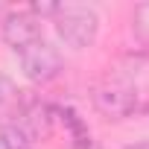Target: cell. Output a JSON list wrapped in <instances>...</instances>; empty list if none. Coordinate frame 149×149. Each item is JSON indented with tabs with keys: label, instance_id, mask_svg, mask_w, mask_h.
<instances>
[{
	"label": "cell",
	"instance_id": "cell-6",
	"mask_svg": "<svg viewBox=\"0 0 149 149\" xmlns=\"http://www.w3.org/2000/svg\"><path fill=\"white\" fill-rule=\"evenodd\" d=\"M0 149H32V137L18 123H0Z\"/></svg>",
	"mask_w": 149,
	"mask_h": 149
},
{
	"label": "cell",
	"instance_id": "cell-1",
	"mask_svg": "<svg viewBox=\"0 0 149 149\" xmlns=\"http://www.w3.org/2000/svg\"><path fill=\"white\" fill-rule=\"evenodd\" d=\"M56 35L73 47V50H85L97 41L100 32V15L91 6H76V3H61L58 12L53 15Z\"/></svg>",
	"mask_w": 149,
	"mask_h": 149
},
{
	"label": "cell",
	"instance_id": "cell-2",
	"mask_svg": "<svg viewBox=\"0 0 149 149\" xmlns=\"http://www.w3.org/2000/svg\"><path fill=\"white\" fill-rule=\"evenodd\" d=\"M91 100H94V108L108 120H123V117L137 111V91L129 82H120V79L100 82L94 88Z\"/></svg>",
	"mask_w": 149,
	"mask_h": 149
},
{
	"label": "cell",
	"instance_id": "cell-7",
	"mask_svg": "<svg viewBox=\"0 0 149 149\" xmlns=\"http://www.w3.org/2000/svg\"><path fill=\"white\" fill-rule=\"evenodd\" d=\"M129 149H149V140H140V143H132Z\"/></svg>",
	"mask_w": 149,
	"mask_h": 149
},
{
	"label": "cell",
	"instance_id": "cell-5",
	"mask_svg": "<svg viewBox=\"0 0 149 149\" xmlns=\"http://www.w3.org/2000/svg\"><path fill=\"white\" fill-rule=\"evenodd\" d=\"M32 94L18 88L9 76H0V123H21Z\"/></svg>",
	"mask_w": 149,
	"mask_h": 149
},
{
	"label": "cell",
	"instance_id": "cell-4",
	"mask_svg": "<svg viewBox=\"0 0 149 149\" xmlns=\"http://www.w3.org/2000/svg\"><path fill=\"white\" fill-rule=\"evenodd\" d=\"M0 35H3V41H6L15 53L24 50L26 44L44 38V35H41V21H38L29 9H15V12H9V15L3 18V24H0Z\"/></svg>",
	"mask_w": 149,
	"mask_h": 149
},
{
	"label": "cell",
	"instance_id": "cell-8",
	"mask_svg": "<svg viewBox=\"0 0 149 149\" xmlns=\"http://www.w3.org/2000/svg\"><path fill=\"white\" fill-rule=\"evenodd\" d=\"M73 149H100V146H94V143H88V146H73Z\"/></svg>",
	"mask_w": 149,
	"mask_h": 149
},
{
	"label": "cell",
	"instance_id": "cell-3",
	"mask_svg": "<svg viewBox=\"0 0 149 149\" xmlns=\"http://www.w3.org/2000/svg\"><path fill=\"white\" fill-rule=\"evenodd\" d=\"M15 56H18L24 73H26V79H32V82H38V85L53 82L58 73H61V56H58V50H56L53 44H47L44 38L26 44V47L18 50Z\"/></svg>",
	"mask_w": 149,
	"mask_h": 149
}]
</instances>
